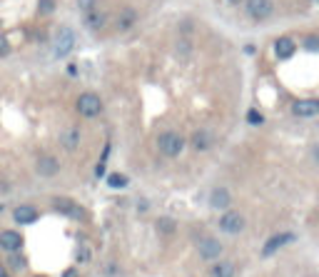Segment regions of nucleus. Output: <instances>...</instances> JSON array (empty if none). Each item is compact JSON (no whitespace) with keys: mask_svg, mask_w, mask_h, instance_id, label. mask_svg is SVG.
I'll use <instances>...</instances> for the list:
<instances>
[{"mask_svg":"<svg viewBox=\"0 0 319 277\" xmlns=\"http://www.w3.org/2000/svg\"><path fill=\"white\" fill-rule=\"evenodd\" d=\"M155 145H157V152H160V155L172 160V157H180V155H182L187 140H185L182 133H177V130H162V133L157 135Z\"/></svg>","mask_w":319,"mask_h":277,"instance_id":"f257e3e1","label":"nucleus"},{"mask_svg":"<svg viewBox=\"0 0 319 277\" xmlns=\"http://www.w3.org/2000/svg\"><path fill=\"white\" fill-rule=\"evenodd\" d=\"M78 45V38H75V30L70 25H60L55 33H53V40H50V48H53V58H68Z\"/></svg>","mask_w":319,"mask_h":277,"instance_id":"f03ea898","label":"nucleus"},{"mask_svg":"<svg viewBox=\"0 0 319 277\" xmlns=\"http://www.w3.org/2000/svg\"><path fill=\"white\" fill-rule=\"evenodd\" d=\"M102 110H105V105H102V98H100L97 93H90V90H87V93H80L78 100H75V113H78L80 118H85V120L100 118Z\"/></svg>","mask_w":319,"mask_h":277,"instance_id":"7ed1b4c3","label":"nucleus"},{"mask_svg":"<svg viewBox=\"0 0 319 277\" xmlns=\"http://www.w3.org/2000/svg\"><path fill=\"white\" fill-rule=\"evenodd\" d=\"M53 207H55L60 215H65L68 220H75V222L87 220V210H85L80 202L70 200V197H55V200H53Z\"/></svg>","mask_w":319,"mask_h":277,"instance_id":"20e7f679","label":"nucleus"},{"mask_svg":"<svg viewBox=\"0 0 319 277\" xmlns=\"http://www.w3.org/2000/svg\"><path fill=\"white\" fill-rule=\"evenodd\" d=\"M244 13H247L249 20L264 23L267 18H272L274 3H272V0H244Z\"/></svg>","mask_w":319,"mask_h":277,"instance_id":"39448f33","label":"nucleus"},{"mask_svg":"<svg viewBox=\"0 0 319 277\" xmlns=\"http://www.w3.org/2000/svg\"><path fill=\"white\" fill-rule=\"evenodd\" d=\"M220 230L225 232V235H239V232H244V227H247V220H244V215L242 212H237V210H225L222 215H220Z\"/></svg>","mask_w":319,"mask_h":277,"instance_id":"423d86ee","label":"nucleus"},{"mask_svg":"<svg viewBox=\"0 0 319 277\" xmlns=\"http://www.w3.org/2000/svg\"><path fill=\"white\" fill-rule=\"evenodd\" d=\"M197 252H200V257H202V260L215 262V260H220V255H222V242H220L217 237L202 235V237L197 240Z\"/></svg>","mask_w":319,"mask_h":277,"instance_id":"0eeeda50","label":"nucleus"},{"mask_svg":"<svg viewBox=\"0 0 319 277\" xmlns=\"http://www.w3.org/2000/svg\"><path fill=\"white\" fill-rule=\"evenodd\" d=\"M137 20H140L137 8H135V5H122V8L117 10V15H115V28H117L120 33H127V30H132V28L137 25Z\"/></svg>","mask_w":319,"mask_h":277,"instance_id":"6e6552de","label":"nucleus"},{"mask_svg":"<svg viewBox=\"0 0 319 277\" xmlns=\"http://www.w3.org/2000/svg\"><path fill=\"white\" fill-rule=\"evenodd\" d=\"M60 160L55 157V155H50V152H43V155H38V160H35V172L40 175V177H55L58 172H60Z\"/></svg>","mask_w":319,"mask_h":277,"instance_id":"1a4fd4ad","label":"nucleus"},{"mask_svg":"<svg viewBox=\"0 0 319 277\" xmlns=\"http://www.w3.org/2000/svg\"><path fill=\"white\" fill-rule=\"evenodd\" d=\"M25 245V237L18 232V230H3L0 232V250L13 255V252H20Z\"/></svg>","mask_w":319,"mask_h":277,"instance_id":"9d476101","label":"nucleus"},{"mask_svg":"<svg viewBox=\"0 0 319 277\" xmlns=\"http://www.w3.org/2000/svg\"><path fill=\"white\" fill-rule=\"evenodd\" d=\"M207 202H210V207H212V210L225 212V210H230V205H232V195H230V190H227V187L217 185V187H212V190H210Z\"/></svg>","mask_w":319,"mask_h":277,"instance_id":"9b49d317","label":"nucleus"},{"mask_svg":"<svg viewBox=\"0 0 319 277\" xmlns=\"http://www.w3.org/2000/svg\"><path fill=\"white\" fill-rule=\"evenodd\" d=\"M80 142H82V133H80V128L70 125V128H65V130L60 133V147H63L65 152H75V150L80 147Z\"/></svg>","mask_w":319,"mask_h":277,"instance_id":"f8f14e48","label":"nucleus"},{"mask_svg":"<svg viewBox=\"0 0 319 277\" xmlns=\"http://www.w3.org/2000/svg\"><path fill=\"white\" fill-rule=\"evenodd\" d=\"M13 220L18 222V225H35L38 220H40V210L35 207V205H18L15 210H13Z\"/></svg>","mask_w":319,"mask_h":277,"instance_id":"ddd939ff","label":"nucleus"},{"mask_svg":"<svg viewBox=\"0 0 319 277\" xmlns=\"http://www.w3.org/2000/svg\"><path fill=\"white\" fill-rule=\"evenodd\" d=\"M289 242H294V235H292V232H277V235H272V237L264 242V247H262V255H264V257H269V255L279 252L282 247H287Z\"/></svg>","mask_w":319,"mask_h":277,"instance_id":"4468645a","label":"nucleus"},{"mask_svg":"<svg viewBox=\"0 0 319 277\" xmlns=\"http://www.w3.org/2000/svg\"><path fill=\"white\" fill-rule=\"evenodd\" d=\"M82 23H85V28H87L90 33H100V30L107 25V13L100 10V8H95V10H90V13H82Z\"/></svg>","mask_w":319,"mask_h":277,"instance_id":"2eb2a0df","label":"nucleus"},{"mask_svg":"<svg viewBox=\"0 0 319 277\" xmlns=\"http://www.w3.org/2000/svg\"><path fill=\"white\" fill-rule=\"evenodd\" d=\"M190 147H192L195 152H207V150L212 147V133L205 130V128L195 130L192 138H190Z\"/></svg>","mask_w":319,"mask_h":277,"instance_id":"dca6fc26","label":"nucleus"},{"mask_svg":"<svg viewBox=\"0 0 319 277\" xmlns=\"http://www.w3.org/2000/svg\"><path fill=\"white\" fill-rule=\"evenodd\" d=\"M292 113L297 118H314L319 115V100H297L292 105Z\"/></svg>","mask_w":319,"mask_h":277,"instance_id":"f3484780","label":"nucleus"},{"mask_svg":"<svg viewBox=\"0 0 319 277\" xmlns=\"http://www.w3.org/2000/svg\"><path fill=\"white\" fill-rule=\"evenodd\" d=\"M294 50H297V45H294V40H292V38L282 35V38H277V40H274V55H277L279 60H289V58L294 55Z\"/></svg>","mask_w":319,"mask_h":277,"instance_id":"a211bd4d","label":"nucleus"},{"mask_svg":"<svg viewBox=\"0 0 319 277\" xmlns=\"http://www.w3.org/2000/svg\"><path fill=\"white\" fill-rule=\"evenodd\" d=\"M235 275H237V267L230 260H215L210 267V277H235Z\"/></svg>","mask_w":319,"mask_h":277,"instance_id":"6ab92c4d","label":"nucleus"},{"mask_svg":"<svg viewBox=\"0 0 319 277\" xmlns=\"http://www.w3.org/2000/svg\"><path fill=\"white\" fill-rule=\"evenodd\" d=\"M155 230L160 235H175L177 232V220L175 217H157L155 220Z\"/></svg>","mask_w":319,"mask_h":277,"instance_id":"aec40b11","label":"nucleus"},{"mask_svg":"<svg viewBox=\"0 0 319 277\" xmlns=\"http://www.w3.org/2000/svg\"><path fill=\"white\" fill-rule=\"evenodd\" d=\"M105 182H107L110 190H125V187L130 185V177H127L125 172H110V175L105 177Z\"/></svg>","mask_w":319,"mask_h":277,"instance_id":"412c9836","label":"nucleus"},{"mask_svg":"<svg viewBox=\"0 0 319 277\" xmlns=\"http://www.w3.org/2000/svg\"><path fill=\"white\" fill-rule=\"evenodd\" d=\"M90 257H92V252H90L87 245H80V247L75 250V262H78V265H87Z\"/></svg>","mask_w":319,"mask_h":277,"instance_id":"4be33fe9","label":"nucleus"},{"mask_svg":"<svg viewBox=\"0 0 319 277\" xmlns=\"http://www.w3.org/2000/svg\"><path fill=\"white\" fill-rule=\"evenodd\" d=\"M38 10L40 15H50L55 10V0H38Z\"/></svg>","mask_w":319,"mask_h":277,"instance_id":"5701e85b","label":"nucleus"},{"mask_svg":"<svg viewBox=\"0 0 319 277\" xmlns=\"http://www.w3.org/2000/svg\"><path fill=\"white\" fill-rule=\"evenodd\" d=\"M304 50L319 53V35H307V38H304Z\"/></svg>","mask_w":319,"mask_h":277,"instance_id":"b1692460","label":"nucleus"},{"mask_svg":"<svg viewBox=\"0 0 319 277\" xmlns=\"http://www.w3.org/2000/svg\"><path fill=\"white\" fill-rule=\"evenodd\" d=\"M78 8H80L82 13H90V10L100 8V0H78Z\"/></svg>","mask_w":319,"mask_h":277,"instance_id":"393cba45","label":"nucleus"},{"mask_svg":"<svg viewBox=\"0 0 319 277\" xmlns=\"http://www.w3.org/2000/svg\"><path fill=\"white\" fill-rule=\"evenodd\" d=\"M247 123H249V125H262V123H264V118H262V113H259V110H254V108H252V110L247 113Z\"/></svg>","mask_w":319,"mask_h":277,"instance_id":"a878e982","label":"nucleus"},{"mask_svg":"<svg viewBox=\"0 0 319 277\" xmlns=\"http://www.w3.org/2000/svg\"><path fill=\"white\" fill-rule=\"evenodd\" d=\"M13 50V45H10V40L5 38V35H0V58H5L8 53Z\"/></svg>","mask_w":319,"mask_h":277,"instance_id":"bb28decb","label":"nucleus"},{"mask_svg":"<svg viewBox=\"0 0 319 277\" xmlns=\"http://www.w3.org/2000/svg\"><path fill=\"white\" fill-rule=\"evenodd\" d=\"M10 265H13V270H23L25 267V257H20L18 252H13L10 255Z\"/></svg>","mask_w":319,"mask_h":277,"instance_id":"cd10ccee","label":"nucleus"},{"mask_svg":"<svg viewBox=\"0 0 319 277\" xmlns=\"http://www.w3.org/2000/svg\"><path fill=\"white\" fill-rule=\"evenodd\" d=\"M190 50H192V43L190 40H177V53H182V55H190Z\"/></svg>","mask_w":319,"mask_h":277,"instance_id":"c85d7f7f","label":"nucleus"},{"mask_svg":"<svg viewBox=\"0 0 319 277\" xmlns=\"http://www.w3.org/2000/svg\"><path fill=\"white\" fill-rule=\"evenodd\" d=\"M95 177H97V180L107 177V165H105V160H100V162L95 165Z\"/></svg>","mask_w":319,"mask_h":277,"instance_id":"c756f323","label":"nucleus"},{"mask_svg":"<svg viewBox=\"0 0 319 277\" xmlns=\"http://www.w3.org/2000/svg\"><path fill=\"white\" fill-rule=\"evenodd\" d=\"M63 277H80V270H78V267H68V270L63 272Z\"/></svg>","mask_w":319,"mask_h":277,"instance_id":"7c9ffc66","label":"nucleus"},{"mask_svg":"<svg viewBox=\"0 0 319 277\" xmlns=\"http://www.w3.org/2000/svg\"><path fill=\"white\" fill-rule=\"evenodd\" d=\"M105 275H110V277H115V275H117V265H115V262H110V265L105 267Z\"/></svg>","mask_w":319,"mask_h":277,"instance_id":"2f4dec72","label":"nucleus"},{"mask_svg":"<svg viewBox=\"0 0 319 277\" xmlns=\"http://www.w3.org/2000/svg\"><path fill=\"white\" fill-rule=\"evenodd\" d=\"M147 210H150V202H147V200L137 202V212H147Z\"/></svg>","mask_w":319,"mask_h":277,"instance_id":"473e14b6","label":"nucleus"},{"mask_svg":"<svg viewBox=\"0 0 319 277\" xmlns=\"http://www.w3.org/2000/svg\"><path fill=\"white\" fill-rule=\"evenodd\" d=\"M312 157H314V162L319 165V145H314V147H312Z\"/></svg>","mask_w":319,"mask_h":277,"instance_id":"72a5a7b5","label":"nucleus"},{"mask_svg":"<svg viewBox=\"0 0 319 277\" xmlns=\"http://www.w3.org/2000/svg\"><path fill=\"white\" fill-rule=\"evenodd\" d=\"M244 53H247V55H254L257 48H254V45H244Z\"/></svg>","mask_w":319,"mask_h":277,"instance_id":"f704fd0d","label":"nucleus"},{"mask_svg":"<svg viewBox=\"0 0 319 277\" xmlns=\"http://www.w3.org/2000/svg\"><path fill=\"white\" fill-rule=\"evenodd\" d=\"M68 75L75 78V75H78V65H68Z\"/></svg>","mask_w":319,"mask_h":277,"instance_id":"c9c22d12","label":"nucleus"},{"mask_svg":"<svg viewBox=\"0 0 319 277\" xmlns=\"http://www.w3.org/2000/svg\"><path fill=\"white\" fill-rule=\"evenodd\" d=\"M227 3H230V5H242L244 0H227Z\"/></svg>","mask_w":319,"mask_h":277,"instance_id":"e433bc0d","label":"nucleus"},{"mask_svg":"<svg viewBox=\"0 0 319 277\" xmlns=\"http://www.w3.org/2000/svg\"><path fill=\"white\" fill-rule=\"evenodd\" d=\"M0 277H10V275H8V270H5V267H0Z\"/></svg>","mask_w":319,"mask_h":277,"instance_id":"4c0bfd02","label":"nucleus"},{"mask_svg":"<svg viewBox=\"0 0 319 277\" xmlns=\"http://www.w3.org/2000/svg\"><path fill=\"white\" fill-rule=\"evenodd\" d=\"M33 277H45V275H33Z\"/></svg>","mask_w":319,"mask_h":277,"instance_id":"58836bf2","label":"nucleus"},{"mask_svg":"<svg viewBox=\"0 0 319 277\" xmlns=\"http://www.w3.org/2000/svg\"><path fill=\"white\" fill-rule=\"evenodd\" d=\"M0 215H3V205H0Z\"/></svg>","mask_w":319,"mask_h":277,"instance_id":"ea45409f","label":"nucleus"},{"mask_svg":"<svg viewBox=\"0 0 319 277\" xmlns=\"http://www.w3.org/2000/svg\"><path fill=\"white\" fill-rule=\"evenodd\" d=\"M312 3H319V0H312Z\"/></svg>","mask_w":319,"mask_h":277,"instance_id":"a19ab883","label":"nucleus"}]
</instances>
